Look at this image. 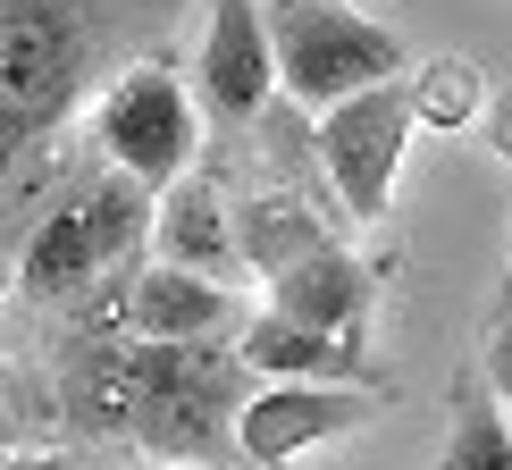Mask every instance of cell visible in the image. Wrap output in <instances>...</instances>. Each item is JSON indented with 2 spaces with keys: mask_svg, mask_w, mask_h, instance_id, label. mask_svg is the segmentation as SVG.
<instances>
[{
  "mask_svg": "<svg viewBox=\"0 0 512 470\" xmlns=\"http://www.w3.org/2000/svg\"><path fill=\"white\" fill-rule=\"evenodd\" d=\"M177 9L185 0H0V168L51 152Z\"/></svg>",
  "mask_w": 512,
  "mask_h": 470,
  "instance_id": "obj_1",
  "label": "cell"
},
{
  "mask_svg": "<svg viewBox=\"0 0 512 470\" xmlns=\"http://www.w3.org/2000/svg\"><path fill=\"white\" fill-rule=\"evenodd\" d=\"M261 378L244 370L236 345H152L143 361V412H135V445L160 462L210 470L236 462V412Z\"/></svg>",
  "mask_w": 512,
  "mask_h": 470,
  "instance_id": "obj_2",
  "label": "cell"
},
{
  "mask_svg": "<svg viewBox=\"0 0 512 470\" xmlns=\"http://www.w3.org/2000/svg\"><path fill=\"white\" fill-rule=\"evenodd\" d=\"M261 26H269V59H277V93L303 101V110H328L361 84L403 76L395 26L361 17L353 0H261Z\"/></svg>",
  "mask_w": 512,
  "mask_h": 470,
  "instance_id": "obj_3",
  "label": "cell"
},
{
  "mask_svg": "<svg viewBox=\"0 0 512 470\" xmlns=\"http://www.w3.org/2000/svg\"><path fill=\"white\" fill-rule=\"evenodd\" d=\"M84 126H93V152L110 168H126V177H143V185H177L202 160V110L185 93L177 59H160V51L101 84Z\"/></svg>",
  "mask_w": 512,
  "mask_h": 470,
  "instance_id": "obj_4",
  "label": "cell"
},
{
  "mask_svg": "<svg viewBox=\"0 0 512 470\" xmlns=\"http://www.w3.org/2000/svg\"><path fill=\"white\" fill-rule=\"evenodd\" d=\"M412 135H420V110H412V84L403 76L361 84V93L319 110V160H328V185H336L353 227H378L395 210V177H403Z\"/></svg>",
  "mask_w": 512,
  "mask_h": 470,
  "instance_id": "obj_5",
  "label": "cell"
},
{
  "mask_svg": "<svg viewBox=\"0 0 512 470\" xmlns=\"http://www.w3.org/2000/svg\"><path fill=\"white\" fill-rule=\"evenodd\" d=\"M395 395L378 387H328V378H261V387L244 395L236 412V462L252 470H294L311 454V445L361 429V420H378Z\"/></svg>",
  "mask_w": 512,
  "mask_h": 470,
  "instance_id": "obj_6",
  "label": "cell"
},
{
  "mask_svg": "<svg viewBox=\"0 0 512 470\" xmlns=\"http://www.w3.org/2000/svg\"><path fill=\"white\" fill-rule=\"evenodd\" d=\"M277 93V59H269V26L261 0H210L202 42H194V110L202 135H252V118Z\"/></svg>",
  "mask_w": 512,
  "mask_h": 470,
  "instance_id": "obj_7",
  "label": "cell"
},
{
  "mask_svg": "<svg viewBox=\"0 0 512 470\" xmlns=\"http://www.w3.org/2000/svg\"><path fill=\"white\" fill-rule=\"evenodd\" d=\"M252 319V286H219L177 261H143L126 286V336L143 345H236Z\"/></svg>",
  "mask_w": 512,
  "mask_h": 470,
  "instance_id": "obj_8",
  "label": "cell"
},
{
  "mask_svg": "<svg viewBox=\"0 0 512 470\" xmlns=\"http://www.w3.org/2000/svg\"><path fill=\"white\" fill-rule=\"evenodd\" d=\"M236 353H244L252 378H328V387H378V395H395V378L378 370L370 336L311 328V319H286V311H269V303H252Z\"/></svg>",
  "mask_w": 512,
  "mask_h": 470,
  "instance_id": "obj_9",
  "label": "cell"
},
{
  "mask_svg": "<svg viewBox=\"0 0 512 470\" xmlns=\"http://www.w3.org/2000/svg\"><path fill=\"white\" fill-rule=\"evenodd\" d=\"M152 261H177L194 277H219V286H252L244 244H236V210H227V185L194 160L177 185H160L152 202Z\"/></svg>",
  "mask_w": 512,
  "mask_h": 470,
  "instance_id": "obj_10",
  "label": "cell"
},
{
  "mask_svg": "<svg viewBox=\"0 0 512 470\" xmlns=\"http://www.w3.org/2000/svg\"><path fill=\"white\" fill-rule=\"evenodd\" d=\"M261 303H269V311H286V319H311V328L370 336V311H378V261L328 235V244H311L303 261H286V269L269 277Z\"/></svg>",
  "mask_w": 512,
  "mask_h": 470,
  "instance_id": "obj_11",
  "label": "cell"
},
{
  "mask_svg": "<svg viewBox=\"0 0 512 470\" xmlns=\"http://www.w3.org/2000/svg\"><path fill=\"white\" fill-rule=\"evenodd\" d=\"M101 252H93V235H84V210L76 194L68 202H51V210H34V227H26V244H17V294H26L34 311H76L84 294L101 286Z\"/></svg>",
  "mask_w": 512,
  "mask_h": 470,
  "instance_id": "obj_12",
  "label": "cell"
},
{
  "mask_svg": "<svg viewBox=\"0 0 512 470\" xmlns=\"http://www.w3.org/2000/svg\"><path fill=\"white\" fill-rule=\"evenodd\" d=\"M152 202H160V185H143V177H126V168H84V185H76V210H84V235H93V252L110 269H135V261H152Z\"/></svg>",
  "mask_w": 512,
  "mask_h": 470,
  "instance_id": "obj_13",
  "label": "cell"
},
{
  "mask_svg": "<svg viewBox=\"0 0 512 470\" xmlns=\"http://www.w3.org/2000/svg\"><path fill=\"white\" fill-rule=\"evenodd\" d=\"M437 470H512V403L479 370L454 378V412H445Z\"/></svg>",
  "mask_w": 512,
  "mask_h": 470,
  "instance_id": "obj_14",
  "label": "cell"
},
{
  "mask_svg": "<svg viewBox=\"0 0 512 470\" xmlns=\"http://www.w3.org/2000/svg\"><path fill=\"white\" fill-rule=\"evenodd\" d=\"M412 110H420V126H479L487 76L471 59H429V68L412 76Z\"/></svg>",
  "mask_w": 512,
  "mask_h": 470,
  "instance_id": "obj_15",
  "label": "cell"
},
{
  "mask_svg": "<svg viewBox=\"0 0 512 470\" xmlns=\"http://www.w3.org/2000/svg\"><path fill=\"white\" fill-rule=\"evenodd\" d=\"M479 378H487V387H496V395L512 403V311L496 319V328H487V353H479Z\"/></svg>",
  "mask_w": 512,
  "mask_h": 470,
  "instance_id": "obj_16",
  "label": "cell"
},
{
  "mask_svg": "<svg viewBox=\"0 0 512 470\" xmlns=\"http://www.w3.org/2000/svg\"><path fill=\"white\" fill-rule=\"evenodd\" d=\"M479 135H487V152H496L512 168V84H496L487 93V110H479Z\"/></svg>",
  "mask_w": 512,
  "mask_h": 470,
  "instance_id": "obj_17",
  "label": "cell"
},
{
  "mask_svg": "<svg viewBox=\"0 0 512 470\" xmlns=\"http://www.w3.org/2000/svg\"><path fill=\"white\" fill-rule=\"evenodd\" d=\"M0 470H93V462H76V454H26V462H0Z\"/></svg>",
  "mask_w": 512,
  "mask_h": 470,
  "instance_id": "obj_18",
  "label": "cell"
},
{
  "mask_svg": "<svg viewBox=\"0 0 512 470\" xmlns=\"http://www.w3.org/2000/svg\"><path fill=\"white\" fill-rule=\"evenodd\" d=\"M504 311H512V277H504V286H496V319H504Z\"/></svg>",
  "mask_w": 512,
  "mask_h": 470,
  "instance_id": "obj_19",
  "label": "cell"
},
{
  "mask_svg": "<svg viewBox=\"0 0 512 470\" xmlns=\"http://www.w3.org/2000/svg\"><path fill=\"white\" fill-rule=\"evenodd\" d=\"M0 462H9V437H0Z\"/></svg>",
  "mask_w": 512,
  "mask_h": 470,
  "instance_id": "obj_20",
  "label": "cell"
}]
</instances>
